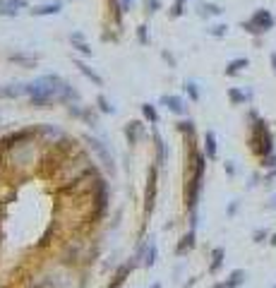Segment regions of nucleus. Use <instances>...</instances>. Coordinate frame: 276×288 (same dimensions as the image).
I'll use <instances>...</instances> for the list:
<instances>
[{
    "label": "nucleus",
    "mask_w": 276,
    "mask_h": 288,
    "mask_svg": "<svg viewBox=\"0 0 276 288\" xmlns=\"http://www.w3.org/2000/svg\"><path fill=\"white\" fill-rule=\"evenodd\" d=\"M24 96L36 108H46L48 103H63V101L77 99L72 86L65 80H60L58 75H46V77H39V80L24 84Z\"/></svg>",
    "instance_id": "1"
},
{
    "label": "nucleus",
    "mask_w": 276,
    "mask_h": 288,
    "mask_svg": "<svg viewBox=\"0 0 276 288\" xmlns=\"http://www.w3.org/2000/svg\"><path fill=\"white\" fill-rule=\"evenodd\" d=\"M250 118L255 120L252 125H250V137H248V144H250V151L262 161L264 156H269V154H274V135H272V130H269V125L264 123V120H259L257 113L252 111Z\"/></svg>",
    "instance_id": "2"
},
{
    "label": "nucleus",
    "mask_w": 276,
    "mask_h": 288,
    "mask_svg": "<svg viewBox=\"0 0 276 288\" xmlns=\"http://www.w3.org/2000/svg\"><path fill=\"white\" fill-rule=\"evenodd\" d=\"M202 180H204V156L202 154H194V164H192V175L188 180V187H185V197H188V209L190 214L197 211V204H199V192H202Z\"/></svg>",
    "instance_id": "3"
},
{
    "label": "nucleus",
    "mask_w": 276,
    "mask_h": 288,
    "mask_svg": "<svg viewBox=\"0 0 276 288\" xmlns=\"http://www.w3.org/2000/svg\"><path fill=\"white\" fill-rule=\"evenodd\" d=\"M276 20L274 15L269 12V10H264V7H259V10H255L252 12V17L250 20H245L240 27L245 29L248 34H255V36H259V34H267L269 29H274Z\"/></svg>",
    "instance_id": "4"
},
{
    "label": "nucleus",
    "mask_w": 276,
    "mask_h": 288,
    "mask_svg": "<svg viewBox=\"0 0 276 288\" xmlns=\"http://www.w3.org/2000/svg\"><path fill=\"white\" fill-rule=\"evenodd\" d=\"M161 103L175 115H183L188 111V103H185L180 96H175V94H164V96H161Z\"/></svg>",
    "instance_id": "5"
},
{
    "label": "nucleus",
    "mask_w": 276,
    "mask_h": 288,
    "mask_svg": "<svg viewBox=\"0 0 276 288\" xmlns=\"http://www.w3.org/2000/svg\"><path fill=\"white\" fill-rule=\"evenodd\" d=\"M27 7V0H0V15L2 17H15Z\"/></svg>",
    "instance_id": "6"
},
{
    "label": "nucleus",
    "mask_w": 276,
    "mask_h": 288,
    "mask_svg": "<svg viewBox=\"0 0 276 288\" xmlns=\"http://www.w3.org/2000/svg\"><path fill=\"white\" fill-rule=\"evenodd\" d=\"M142 135H144V125L139 123V120H132V123H127L125 125V137H127V144H135L142 140Z\"/></svg>",
    "instance_id": "7"
},
{
    "label": "nucleus",
    "mask_w": 276,
    "mask_h": 288,
    "mask_svg": "<svg viewBox=\"0 0 276 288\" xmlns=\"http://www.w3.org/2000/svg\"><path fill=\"white\" fill-rule=\"evenodd\" d=\"M154 200H156V166L149 171V185H147V214H151L154 209Z\"/></svg>",
    "instance_id": "8"
},
{
    "label": "nucleus",
    "mask_w": 276,
    "mask_h": 288,
    "mask_svg": "<svg viewBox=\"0 0 276 288\" xmlns=\"http://www.w3.org/2000/svg\"><path fill=\"white\" fill-rule=\"evenodd\" d=\"M204 154H207V159H209V161H216V156H219V149H216V135H214V130H207V132H204Z\"/></svg>",
    "instance_id": "9"
},
{
    "label": "nucleus",
    "mask_w": 276,
    "mask_h": 288,
    "mask_svg": "<svg viewBox=\"0 0 276 288\" xmlns=\"http://www.w3.org/2000/svg\"><path fill=\"white\" fill-rule=\"evenodd\" d=\"M248 65H250L248 58H233V60L226 65V70H223V72H226L228 77H235V75H240V72H243Z\"/></svg>",
    "instance_id": "10"
},
{
    "label": "nucleus",
    "mask_w": 276,
    "mask_h": 288,
    "mask_svg": "<svg viewBox=\"0 0 276 288\" xmlns=\"http://www.w3.org/2000/svg\"><path fill=\"white\" fill-rule=\"evenodd\" d=\"M75 65H77V70L82 72L86 80H91V82H94L96 86H104V77H101V75H96V72H94V70H91V67L84 62V60H75Z\"/></svg>",
    "instance_id": "11"
},
{
    "label": "nucleus",
    "mask_w": 276,
    "mask_h": 288,
    "mask_svg": "<svg viewBox=\"0 0 276 288\" xmlns=\"http://www.w3.org/2000/svg\"><path fill=\"white\" fill-rule=\"evenodd\" d=\"M60 10H63V5H60V2H46V5L34 7V10H31V15H34V17H48V15H58Z\"/></svg>",
    "instance_id": "12"
},
{
    "label": "nucleus",
    "mask_w": 276,
    "mask_h": 288,
    "mask_svg": "<svg viewBox=\"0 0 276 288\" xmlns=\"http://www.w3.org/2000/svg\"><path fill=\"white\" fill-rule=\"evenodd\" d=\"M156 255H159V247H156L154 238H149V243H147V247H144L142 264H144V267H154V264H156Z\"/></svg>",
    "instance_id": "13"
},
{
    "label": "nucleus",
    "mask_w": 276,
    "mask_h": 288,
    "mask_svg": "<svg viewBox=\"0 0 276 288\" xmlns=\"http://www.w3.org/2000/svg\"><path fill=\"white\" fill-rule=\"evenodd\" d=\"M86 142L91 144V149H94V151H96V154H99V156L104 159V164H106V166H108L110 171H113V156H110L108 151H106V146H104V144L99 142V140H94V137H86Z\"/></svg>",
    "instance_id": "14"
},
{
    "label": "nucleus",
    "mask_w": 276,
    "mask_h": 288,
    "mask_svg": "<svg viewBox=\"0 0 276 288\" xmlns=\"http://www.w3.org/2000/svg\"><path fill=\"white\" fill-rule=\"evenodd\" d=\"M223 257H226V250L223 247H214L212 250V262H209V274H219L221 267H223Z\"/></svg>",
    "instance_id": "15"
},
{
    "label": "nucleus",
    "mask_w": 276,
    "mask_h": 288,
    "mask_svg": "<svg viewBox=\"0 0 276 288\" xmlns=\"http://www.w3.org/2000/svg\"><path fill=\"white\" fill-rule=\"evenodd\" d=\"M228 99H231V103H233V106H243L245 101H250V99H252V91H240V89L231 86V89H228Z\"/></svg>",
    "instance_id": "16"
},
{
    "label": "nucleus",
    "mask_w": 276,
    "mask_h": 288,
    "mask_svg": "<svg viewBox=\"0 0 276 288\" xmlns=\"http://www.w3.org/2000/svg\"><path fill=\"white\" fill-rule=\"evenodd\" d=\"M245 279H248L245 269H233L231 276H228V281H223V284H226V288H240L245 284Z\"/></svg>",
    "instance_id": "17"
},
{
    "label": "nucleus",
    "mask_w": 276,
    "mask_h": 288,
    "mask_svg": "<svg viewBox=\"0 0 276 288\" xmlns=\"http://www.w3.org/2000/svg\"><path fill=\"white\" fill-rule=\"evenodd\" d=\"M130 271H132V264H123V267H118V271H115L113 281L108 284V288H120L123 284H125V279H127Z\"/></svg>",
    "instance_id": "18"
},
{
    "label": "nucleus",
    "mask_w": 276,
    "mask_h": 288,
    "mask_svg": "<svg viewBox=\"0 0 276 288\" xmlns=\"http://www.w3.org/2000/svg\"><path fill=\"white\" fill-rule=\"evenodd\" d=\"M70 41H72V48H77L82 56H91V48H89V43L84 41V36L80 34V31L70 34Z\"/></svg>",
    "instance_id": "19"
},
{
    "label": "nucleus",
    "mask_w": 276,
    "mask_h": 288,
    "mask_svg": "<svg viewBox=\"0 0 276 288\" xmlns=\"http://www.w3.org/2000/svg\"><path fill=\"white\" fill-rule=\"evenodd\" d=\"M192 247H194V228H190L183 238H180V245H178L175 252H178V255H185V252H190Z\"/></svg>",
    "instance_id": "20"
},
{
    "label": "nucleus",
    "mask_w": 276,
    "mask_h": 288,
    "mask_svg": "<svg viewBox=\"0 0 276 288\" xmlns=\"http://www.w3.org/2000/svg\"><path fill=\"white\" fill-rule=\"evenodd\" d=\"M221 12H223V10H221L219 5H214V2H202V5H199V15H202V17H219Z\"/></svg>",
    "instance_id": "21"
},
{
    "label": "nucleus",
    "mask_w": 276,
    "mask_h": 288,
    "mask_svg": "<svg viewBox=\"0 0 276 288\" xmlns=\"http://www.w3.org/2000/svg\"><path fill=\"white\" fill-rule=\"evenodd\" d=\"M142 113H144V118L149 120V125H156V123H159V111H156V106L142 103Z\"/></svg>",
    "instance_id": "22"
},
{
    "label": "nucleus",
    "mask_w": 276,
    "mask_h": 288,
    "mask_svg": "<svg viewBox=\"0 0 276 288\" xmlns=\"http://www.w3.org/2000/svg\"><path fill=\"white\" fill-rule=\"evenodd\" d=\"M96 106H99V111H101V113H115V108L110 106V101L104 96V94H99V96H96Z\"/></svg>",
    "instance_id": "23"
},
{
    "label": "nucleus",
    "mask_w": 276,
    "mask_h": 288,
    "mask_svg": "<svg viewBox=\"0 0 276 288\" xmlns=\"http://www.w3.org/2000/svg\"><path fill=\"white\" fill-rule=\"evenodd\" d=\"M185 91H188V96L192 99V101H199V86H197V82H185Z\"/></svg>",
    "instance_id": "24"
},
{
    "label": "nucleus",
    "mask_w": 276,
    "mask_h": 288,
    "mask_svg": "<svg viewBox=\"0 0 276 288\" xmlns=\"http://www.w3.org/2000/svg\"><path fill=\"white\" fill-rule=\"evenodd\" d=\"M10 60H15V62H22V65H34L36 62V58H31V56H22V53H12L10 56Z\"/></svg>",
    "instance_id": "25"
},
{
    "label": "nucleus",
    "mask_w": 276,
    "mask_h": 288,
    "mask_svg": "<svg viewBox=\"0 0 276 288\" xmlns=\"http://www.w3.org/2000/svg\"><path fill=\"white\" fill-rule=\"evenodd\" d=\"M207 31H209L212 36L221 39V36H226V34H228V27H226V24H214V27H209Z\"/></svg>",
    "instance_id": "26"
},
{
    "label": "nucleus",
    "mask_w": 276,
    "mask_h": 288,
    "mask_svg": "<svg viewBox=\"0 0 276 288\" xmlns=\"http://www.w3.org/2000/svg\"><path fill=\"white\" fill-rule=\"evenodd\" d=\"M144 7H147L149 15H154V12L161 10V0H144Z\"/></svg>",
    "instance_id": "27"
},
{
    "label": "nucleus",
    "mask_w": 276,
    "mask_h": 288,
    "mask_svg": "<svg viewBox=\"0 0 276 288\" xmlns=\"http://www.w3.org/2000/svg\"><path fill=\"white\" fill-rule=\"evenodd\" d=\"M178 130L188 132V135H194V123L192 120H183V123H178Z\"/></svg>",
    "instance_id": "28"
},
{
    "label": "nucleus",
    "mask_w": 276,
    "mask_h": 288,
    "mask_svg": "<svg viewBox=\"0 0 276 288\" xmlns=\"http://www.w3.org/2000/svg\"><path fill=\"white\" fill-rule=\"evenodd\" d=\"M267 235H269V230H267V228H257L252 238H255V243H264V240H267Z\"/></svg>",
    "instance_id": "29"
},
{
    "label": "nucleus",
    "mask_w": 276,
    "mask_h": 288,
    "mask_svg": "<svg viewBox=\"0 0 276 288\" xmlns=\"http://www.w3.org/2000/svg\"><path fill=\"white\" fill-rule=\"evenodd\" d=\"M262 166H264V168H276V154L264 156V159H262Z\"/></svg>",
    "instance_id": "30"
},
{
    "label": "nucleus",
    "mask_w": 276,
    "mask_h": 288,
    "mask_svg": "<svg viewBox=\"0 0 276 288\" xmlns=\"http://www.w3.org/2000/svg\"><path fill=\"white\" fill-rule=\"evenodd\" d=\"M137 39H139V43H142V46H147V43H149V36H147V27H139V29H137Z\"/></svg>",
    "instance_id": "31"
},
{
    "label": "nucleus",
    "mask_w": 276,
    "mask_h": 288,
    "mask_svg": "<svg viewBox=\"0 0 276 288\" xmlns=\"http://www.w3.org/2000/svg\"><path fill=\"white\" fill-rule=\"evenodd\" d=\"M238 206H240V202H238V200H233V204H228L226 214H228V216H235V214H238Z\"/></svg>",
    "instance_id": "32"
},
{
    "label": "nucleus",
    "mask_w": 276,
    "mask_h": 288,
    "mask_svg": "<svg viewBox=\"0 0 276 288\" xmlns=\"http://www.w3.org/2000/svg\"><path fill=\"white\" fill-rule=\"evenodd\" d=\"M183 15V5L180 2H175L173 7H170V17H180Z\"/></svg>",
    "instance_id": "33"
},
{
    "label": "nucleus",
    "mask_w": 276,
    "mask_h": 288,
    "mask_svg": "<svg viewBox=\"0 0 276 288\" xmlns=\"http://www.w3.org/2000/svg\"><path fill=\"white\" fill-rule=\"evenodd\" d=\"M132 2H135V0H120V12H130Z\"/></svg>",
    "instance_id": "34"
},
{
    "label": "nucleus",
    "mask_w": 276,
    "mask_h": 288,
    "mask_svg": "<svg viewBox=\"0 0 276 288\" xmlns=\"http://www.w3.org/2000/svg\"><path fill=\"white\" fill-rule=\"evenodd\" d=\"M226 173H228L231 178L235 175V166H233V161H226Z\"/></svg>",
    "instance_id": "35"
},
{
    "label": "nucleus",
    "mask_w": 276,
    "mask_h": 288,
    "mask_svg": "<svg viewBox=\"0 0 276 288\" xmlns=\"http://www.w3.org/2000/svg\"><path fill=\"white\" fill-rule=\"evenodd\" d=\"M164 60H168V62H170V65H175V58L170 56V53H164Z\"/></svg>",
    "instance_id": "36"
},
{
    "label": "nucleus",
    "mask_w": 276,
    "mask_h": 288,
    "mask_svg": "<svg viewBox=\"0 0 276 288\" xmlns=\"http://www.w3.org/2000/svg\"><path fill=\"white\" fill-rule=\"evenodd\" d=\"M267 209H276V195L269 200V204H267Z\"/></svg>",
    "instance_id": "37"
},
{
    "label": "nucleus",
    "mask_w": 276,
    "mask_h": 288,
    "mask_svg": "<svg viewBox=\"0 0 276 288\" xmlns=\"http://www.w3.org/2000/svg\"><path fill=\"white\" fill-rule=\"evenodd\" d=\"M272 245H274V247H276V233H274V235H272Z\"/></svg>",
    "instance_id": "38"
},
{
    "label": "nucleus",
    "mask_w": 276,
    "mask_h": 288,
    "mask_svg": "<svg viewBox=\"0 0 276 288\" xmlns=\"http://www.w3.org/2000/svg\"><path fill=\"white\" fill-rule=\"evenodd\" d=\"M212 288H226V284H216V286H212Z\"/></svg>",
    "instance_id": "39"
},
{
    "label": "nucleus",
    "mask_w": 276,
    "mask_h": 288,
    "mask_svg": "<svg viewBox=\"0 0 276 288\" xmlns=\"http://www.w3.org/2000/svg\"><path fill=\"white\" fill-rule=\"evenodd\" d=\"M272 62H274V70H276V53H274V56H272Z\"/></svg>",
    "instance_id": "40"
},
{
    "label": "nucleus",
    "mask_w": 276,
    "mask_h": 288,
    "mask_svg": "<svg viewBox=\"0 0 276 288\" xmlns=\"http://www.w3.org/2000/svg\"><path fill=\"white\" fill-rule=\"evenodd\" d=\"M175 2H180V5H185V2H188V0H175Z\"/></svg>",
    "instance_id": "41"
},
{
    "label": "nucleus",
    "mask_w": 276,
    "mask_h": 288,
    "mask_svg": "<svg viewBox=\"0 0 276 288\" xmlns=\"http://www.w3.org/2000/svg\"><path fill=\"white\" fill-rule=\"evenodd\" d=\"M151 288H161V284H154V286H151Z\"/></svg>",
    "instance_id": "42"
},
{
    "label": "nucleus",
    "mask_w": 276,
    "mask_h": 288,
    "mask_svg": "<svg viewBox=\"0 0 276 288\" xmlns=\"http://www.w3.org/2000/svg\"><path fill=\"white\" fill-rule=\"evenodd\" d=\"M274 288H276V286H274Z\"/></svg>",
    "instance_id": "43"
}]
</instances>
